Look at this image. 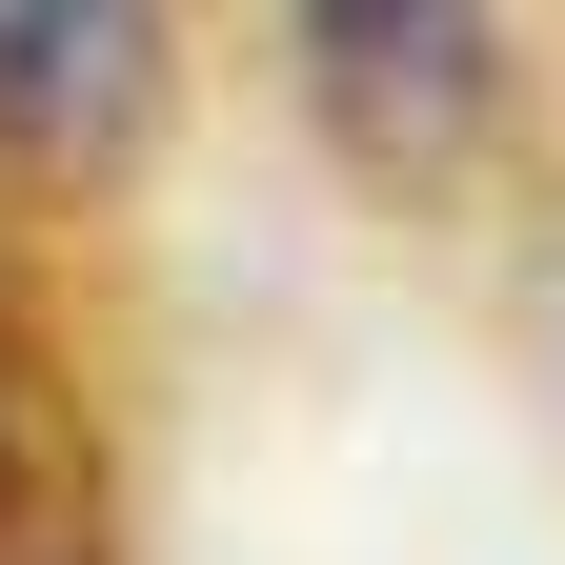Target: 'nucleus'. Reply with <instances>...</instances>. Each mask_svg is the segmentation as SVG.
<instances>
[{
  "instance_id": "obj_1",
  "label": "nucleus",
  "mask_w": 565,
  "mask_h": 565,
  "mask_svg": "<svg viewBox=\"0 0 565 565\" xmlns=\"http://www.w3.org/2000/svg\"><path fill=\"white\" fill-rule=\"evenodd\" d=\"M303 82H323V121L364 141V162H465L484 141V0H303Z\"/></svg>"
},
{
  "instance_id": "obj_2",
  "label": "nucleus",
  "mask_w": 565,
  "mask_h": 565,
  "mask_svg": "<svg viewBox=\"0 0 565 565\" xmlns=\"http://www.w3.org/2000/svg\"><path fill=\"white\" fill-rule=\"evenodd\" d=\"M162 102V0H0V162L82 182Z\"/></svg>"
},
{
  "instance_id": "obj_3",
  "label": "nucleus",
  "mask_w": 565,
  "mask_h": 565,
  "mask_svg": "<svg viewBox=\"0 0 565 565\" xmlns=\"http://www.w3.org/2000/svg\"><path fill=\"white\" fill-rule=\"evenodd\" d=\"M82 525H102V505H82V445H61V404H41V343L0 323V565H102Z\"/></svg>"
}]
</instances>
